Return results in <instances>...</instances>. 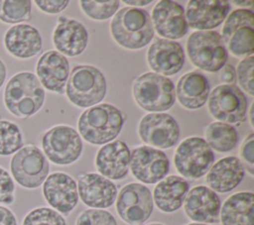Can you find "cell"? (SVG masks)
Wrapping results in <instances>:
<instances>
[{
	"label": "cell",
	"mask_w": 254,
	"mask_h": 225,
	"mask_svg": "<svg viewBox=\"0 0 254 225\" xmlns=\"http://www.w3.org/2000/svg\"><path fill=\"white\" fill-rule=\"evenodd\" d=\"M45 90L38 77L22 71L10 78L4 91V103L10 113L19 118L36 114L43 106Z\"/></svg>",
	"instance_id": "cell-3"
},
{
	"label": "cell",
	"mask_w": 254,
	"mask_h": 225,
	"mask_svg": "<svg viewBox=\"0 0 254 225\" xmlns=\"http://www.w3.org/2000/svg\"><path fill=\"white\" fill-rule=\"evenodd\" d=\"M6 50L16 57L29 58L42 51V37L39 31L28 24H18L4 36Z\"/></svg>",
	"instance_id": "cell-25"
},
{
	"label": "cell",
	"mask_w": 254,
	"mask_h": 225,
	"mask_svg": "<svg viewBox=\"0 0 254 225\" xmlns=\"http://www.w3.org/2000/svg\"><path fill=\"white\" fill-rule=\"evenodd\" d=\"M187 54L193 65L208 72L218 71L228 58L221 36L214 31H195L187 41Z\"/></svg>",
	"instance_id": "cell-6"
},
{
	"label": "cell",
	"mask_w": 254,
	"mask_h": 225,
	"mask_svg": "<svg viewBox=\"0 0 254 225\" xmlns=\"http://www.w3.org/2000/svg\"><path fill=\"white\" fill-rule=\"evenodd\" d=\"M205 142L210 149L220 153H226L233 150L238 143V133L236 129L229 124L214 121L209 123L203 129Z\"/></svg>",
	"instance_id": "cell-29"
},
{
	"label": "cell",
	"mask_w": 254,
	"mask_h": 225,
	"mask_svg": "<svg viewBox=\"0 0 254 225\" xmlns=\"http://www.w3.org/2000/svg\"><path fill=\"white\" fill-rule=\"evenodd\" d=\"M53 43L60 54L64 56H75L85 50L88 32L78 21L60 17L53 33Z\"/></svg>",
	"instance_id": "cell-23"
},
{
	"label": "cell",
	"mask_w": 254,
	"mask_h": 225,
	"mask_svg": "<svg viewBox=\"0 0 254 225\" xmlns=\"http://www.w3.org/2000/svg\"><path fill=\"white\" fill-rule=\"evenodd\" d=\"M244 176V168L236 157L220 159L208 169L205 182L214 192L225 193L234 189Z\"/></svg>",
	"instance_id": "cell-24"
},
{
	"label": "cell",
	"mask_w": 254,
	"mask_h": 225,
	"mask_svg": "<svg viewBox=\"0 0 254 225\" xmlns=\"http://www.w3.org/2000/svg\"><path fill=\"white\" fill-rule=\"evenodd\" d=\"M106 80L95 66L79 64L72 67L65 84L68 100L81 108L97 105L106 95Z\"/></svg>",
	"instance_id": "cell-4"
},
{
	"label": "cell",
	"mask_w": 254,
	"mask_h": 225,
	"mask_svg": "<svg viewBox=\"0 0 254 225\" xmlns=\"http://www.w3.org/2000/svg\"><path fill=\"white\" fill-rule=\"evenodd\" d=\"M232 3L233 4H235L236 6H241V7H249V6H252L253 5V1H240V0H238V1H232Z\"/></svg>",
	"instance_id": "cell-43"
},
{
	"label": "cell",
	"mask_w": 254,
	"mask_h": 225,
	"mask_svg": "<svg viewBox=\"0 0 254 225\" xmlns=\"http://www.w3.org/2000/svg\"><path fill=\"white\" fill-rule=\"evenodd\" d=\"M22 225H66L64 218L56 210L48 207H38L30 211Z\"/></svg>",
	"instance_id": "cell-33"
},
{
	"label": "cell",
	"mask_w": 254,
	"mask_h": 225,
	"mask_svg": "<svg viewBox=\"0 0 254 225\" xmlns=\"http://www.w3.org/2000/svg\"><path fill=\"white\" fill-rule=\"evenodd\" d=\"M38 8H40L42 11L49 13V14H57L62 11H64L68 4V1L66 0H61V1H51V0H36L35 1Z\"/></svg>",
	"instance_id": "cell-38"
},
{
	"label": "cell",
	"mask_w": 254,
	"mask_h": 225,
	"mask_svg": "<svg viewBox=\"0 0 254 225\" xmlns=\"http://www.w3.org/2000/svg\"><path fill=\"white\" fill-rule=\"evenodd\" d=\"M152 2V0H135V1H130V0H123V3L124 4H127V5H132V6H146L148 4H150Z\"/></svg>",
	"instance_id": "cell-41"
},
{
	"label": "cell",
	"mask_w": 254,
	"mask_h": 225,
	"mask_svg": "<svg viewBox=\"0 0 254 225\" xmlns=\"http://www.w3.org/2000/svg\"><path fill=\"white\" fill-rule=\"evenodd\" d=\"M129 169L138 180L153 184L167 176L170 170V161L167 155L158 149L139 146L130 154Z\"/></svg>",
	"instance_id": "cell-13"
},
{
	"label": "cell",
	"mask_w": 254,
	"mask_h": 225,
	"mask_svg": "<svg viewBox=\"0 0 254 225\" xmlns=\"http://www.w3.org/2000/svg\"><path fill=\"white\" fill-rule=\"evenodd\" d=\"M254 194L241 191L230 195L220 208L222 225H254Z\"/></svg>",
	"instance_id": "cell-28"
},
{
	"label": "cell",
	"mask_w": 254,
	"mask_h": 225,
	"mask_svg": "<svg viewBox=\"0 0 254 225\" xmlns=\"http://www.w3.org/2000/svg\"><path fill=\"white\" fill-rule=\"evenodd\" d=\"M187 216L196 223H218L220 200L218 195L204 185H197L188 191L184 200Z\"/></svg>",
	"instance_id": "cell-17"
},
{
	"label": "cell",
	"mask_w": 254,
	"mask_h": 225,
	"mask_svg": "<svg viewBox=\"0 0 254 225\" xmlns=\"http://www.w3.org/2000/svg\"><path fill=\"white\" fill-rule=\"evenodd\" d=\"M130 154L128 146L122 141L107 143L97 152L96 169L108 179H122L129 172Z\"/></svg>",
	"instance_id": "cell-21"
},
{
	"label": "cell",
	"mask_w": 254,
	"mask_h": 225,
	"mask_svg": "<svg viewBox=\"0 0 254 225\" xmlns=\"http://www.w3.org/2000/svg\"><path fill=\"white\" fill-rule=\"evenodd\" d=\"M153 205L150 189L137 182H131L123 186L116 200L118 215L129 225L143 224L151 216Z\"/></svg>",
	"instance_id": "cell-12"
},
{
	"label": "cell",
	"mask_w": 254,
	"mask_h": 225,
	"mask_svg": "<svg viewBox=\"0 0 254 225\" xmlns=\"http://www.w3.org/2000/svg\"><path fill=\"white\" fill-rule=\"evenodd\" d=\"M138 134L150 147L169 149L178 143L180 128L176 119L168 113H149L140 120Z\"/></svg>",
	"instance_id": "cell-14"
},
{
	"label": "cell",
	"mask_w": 254,
	"mask_h": 225,
	"mask_svg": "<svg viewBox=\"0 0 254 225\" xmlns=\"http://www.w3.org/2000/svg\"><path fill=\"white\" fill-rule=\"evenodd\" d=\"M207 107L218 122L240 125L247 118V98L236 85L221 84L209 92Z\"/></svg>",
	"instance_id": "cell-9"
},
{
	"label": "cell",
	"mask_w": 254,
	"mask_h": 225,
	"mask_svg": "<svg viewBox=\"0 0 254 225\" xmlns=\"http://www.w3.org/2000/svg\"><path fill=\"white\" fill-rule=\"evenodd\" d=\"M175 90L176 97L182 106L195 110L206 103L210 84L204 74L198 70H193L181 76Z\"/></svg>",
	"instance_id": "cell-26"
},
{
	"label": "cell",
	"mask_w": 254,
	"mask_h": 225,
	"mask_svg": "<svg viewBox=\"0 0 254 225\" xmlns=\"http://www.w3.org/2000/svg\"><path fill=\"white\" fill-rule=\"evenodd\" d=\"M84 14L93 20H106L116 14L119 9L120 1H89L82 0L79 2Z\"/></svg>",
	"instance_id": "cell-32"
},
{
	"label": "cell",
	"mask_w": 254,
	"mask_h": 225,
	"mask_svg": "<svg viewBox=\"0 0 254 225\" xmlns=\"http://www.w3.org/2000/svg\"><path fill=\"white\" fill-rule=\"evenodd\" d=\"M0 225H17L14 213L4 206H0Z\"/></svg>",
	"instance_id": "cell-40"
},
{
	"label": "cell",
	"mask_w": 254,
	"mask_h": 225,
	"mask_svg": "<svg viewBox=\"0 0 254 225\" xmlns=\"http://www.w3.org/2000/svg\"><path fill=\"white\" fill-rule=\"evenodd\" d=\"M78 192L81 201L92 208L110 207L117 196L116 185L98 173H84L78 178Z\"/></svg>",
	"instance_id": "cell-20"
},
{
	"label": "cell",
	"mask_w": 254,
	"mask_h": 225,
	"mask_svg": "<svg viewBox=\"0 0 254 225\" xmlns=\"http://www.w3.org/2000/svg\"><path fill=\"white\" fill-rule=\"evenodd\" d=\"M146 225H164V224H161V223H150V224H146Z\"/></svg>",
	"instance_id": "cell-46"
},
{
	"label": "cell",
	"mask_w": 254,
	"mask_h": 225,
	"mask_svg": "<svg viewBox=\"0 0 254 225\" xmlns=\"http://www.w3.org/2000/svg\"><path fill=\"white\" fill-rule=\"evenodd\" d=\"M147 61L154 72L164 76L174 75L185 64V52L178 42L157 39L148 49Z\"/></svg>",
	"instance_id": "cell-19"
},
{
	"label": "cell",
	"mask_w": 254,
	"mask_h": 225,
	"mask_svg": "<svg viewBox=\"0 0 254 225\" xmlns=\"http://www.w3.org/2000/svg\"><path fill=\"white\" fill-rule=\"evenodd\" d=\"M188 225H207V224H204V223H190V224H188Z\"/></svg>",
	"instance_id": "cell-45"
},
{
	"label": "cell",
	"mask_w": 254,
	"mask_h": 225,
	"mask_svg": "<svg viewBox=\"0 0 254 225\" xmlns=\"http://www.w3.org/2000/svg\"><path fill=\"white\" fill-rule=\"evenodd\" d=\"M23 147L20 128L14 122L0 120V156H9Z\"/></svg>",
	"instance_id": "cell-31"
},
{
	"label": "cell",
	"mask_w": 254,
	"mask_h": 225,
	"mask_svg": "<svg viewBox=\"0 0 254 225\" xmlns=\"http://www.w3.org/2000/svg\"><path fill=\"white\" fill-rule=\"evenodd\" d=\"M114 41L128 50H139L154 38L151 17L146 10L124 7L116 12L110 24Z\"/></svg>",
	"instance_id": "cell-2"
},
{
	"label": "cell",
	"mask_w": 254,
	"mask_h": 225,
	"mask_svg": "<svg viewBox=\"0 0 254 225\" xmlns=\"http://www.w3.org/2000/svg\"><path fill=\"white\" fill-rule=\"evenodd\" d=\"M221 39L231 55L250 56L254 53V14L251 10L232 11L224 21Z\"/></svg>",
	"instance_id": "cell-7"
},
{
	"label": "cell",
	"mask_w": 254,
	"mask_h": 225,
	"mask_svg": "<svg viewBox=\"0 0 254 225\" xmlns=\"http://www.w3.org/2000/svg\"><path fill=\"white\" fill-rule=\"evenodd\" d=\"M151 20L154 30L167 40L181 39L189 31L185 10L174 1H159L153 8Z\"/></svg>",
	"instance_id": "cell-15"
},
{
	"label": "cell",
	"mask_w": 254,
	"mask_h": 225,
	"mask_svg": "<svg viewBox=\"0 0 254 225\" xmlns=\"http://www.w3.org/2000/svg\"><path fill=\"white\" fill-rule=\"evenodd\" d=\"M125 115L114 105L102 103L85 109L79 116L80 136L92 145H104L114 140L123 127Z\"/></svg>",
	"instance_id": "cell-1"
},
{
	"label": "cell",
	"mask_w": 254,
	"mask_h": 225,
	"mask_svg": "<svg viewBox=\"0 0 254 225\" xmlns=\"http://www.w3.org/2000/svg\"><path fill=\"white\" fill-rule=\"evenodd\" d=\"M75 225H117V222L106 210L86 209L78 215Z\"/></svg>",
	"instance_id": "cell-34"
},
{
	"label": "cell",
	"mask_w": 254,
	"mask_h": 225,
	"mask_svg": "<svg viewBox=\"0 0 254 225\" xmlns=\"http://www.w3.org/2000/svg\"><path fill=\"white\" fill-rule=\"evenodd\" d=\"M240 162L246 170L253 175L254 173V134L250 133L240 147Z\"/></svg>",
	"instance_id": "cell-36"
},
{
	"label": "cell",
	"mask_w": 254,
	"mask_h": 225,
	"mask_svg": "<svg viewBox=\"0 0 254 225\" xmlns=\"http://www.w3.org/2000/svg\"><path fill=\"white\" fill-rule=\"evenodd\" d=\"M230 5L225 0L189 1L185 11L189 26L197 31H210L227 17Z\"/></svg>",
	"instance_id": "cell-18"
},
{
	"label": "cell",
	"mask_w": 254,
	"mask_h": 225,
	"mask_svg": "<svg viewBox=\"0 0 254 225\" xmlns=\"http://www.w3.org/2000/svg\"><path fill=\"white\" fill-rule=\"evenodd\" d=\"M38 79L50 91L64 93L69 74L67 58L57 51H48L39 58L36 66Z\"/></svg>",
	"instance_id": "cell-22"
},
{
	"label": "cell",
	"mask_w": 254,
	"mask_h": 225,
	"mask_svg": "<svg viewBox=\"0 0 254 225\" xmlns=\"http://www.w3.org/2000/svg\"><path fill=\"white\" fill-rule=\"evenodd\" d=\"M6 78V66L4 62L0 59V88L3 85Z\"/></svg>",
	"instance_id": "cell-42"
},
{
	"label": "cell",
	"mask_w": 254,
	"mask_h": 225,
	"mask_svg": "<svg viewBox=\"0 0 254 225\" xmlns=\"http://www.w3.org/2000/svg\"><path fill=\"white\" fill-rule=\"evenodd\" d=\"M42 147L45 156L54 164L65 166L75 162L82 152V141L79 134L71 127L59 125L48 130Z\"/></svg>",
	"instance_id": "cell-11"
},
{
	"label": "cell",
	"mask_w": 254,
	"mask_h": 225,
	"mask_svg": "<svg viewBox=\"0 0 254 225\" xmlns=\"http://www.w3.org/2000/svg\"><path fill=\"white\" fill-rule=\"evenodd\" d=\"M136 103L151 113L169 110L176 101V90L173 81L167 76L156 72L139 75L132 85Z\"/></svg>",
	"instance_id": "cell-5"
},
{
	"label": "cell",
	"mask_w": 254,
	"mask_h": 225,
	"mask_svg": "<svg viewBox=\"0 0 254 225\" xmlns=\"http://www.w3.org/2000/svg\"><path fill=\"white\" fill-rule=\"evenodd\" d=\"M32 2L30 0H0V20L7 24H16L31 19Z\"/></svg>",
	"instance_id": "cell-30"
},
{
	"label": "cell",
	"mask_w": 254,
	"mask_h": 225,
	"mask_svg": "<svg viewBox=\"0 0 254 225\" xmlns=\"http://www.w3.org/2000/svg\"><path fill=\"white\" fill-rule=\"evenodd\" d=\"M218 71V77L222 83L227 85H232L235 83L236 70L232 64H224Z\"/></svg>",
	"instance_id": "cell-39"
},
{
	"label": "cell",
	"mask_w": 254,
	"mask_h": 225,
	"mask_svg": "<svg viewBox=\"0 0 254 225\" xmlns=\"http://www.w3.org/2000/svg\"><path fill=\"white\" fill-rule=\"evenodd\" d=\"M15 184L9 172L0 167V203L11 204L14 202Z\"/></svg>",
	"instance_id": "cell-37"
},
{
	"label": "cell",
	"mask_w": 254,
	"mask_h": 225,
	"mask_svg": "<svg viewBox=\"0 0 254 225\" xmlns=\"http://www.w3.org/2000/svg\"><path fill=\"white\" fill-rule=\"evenodd\" d=\"M215 156L204 139L190 137L177 148L174 163L177 170L187 178L203 176L214 164Z\"/></svg>",
	"instance_id": "cell-8"
},
{
	"label": "cell",
	"mask_w": 254,
	"mask_h": 225,
	"mask_svg": "<svg viewBox=\"0 0 254 225\" xmlns=\"http://www.w3.org/2000/svg\"><path fill=\"white\" fill-rule=\"evenodd\" d=\"M10 169L14 179L21 186L37 188L47 178L50 167L44 153L38 147L28 145L12 157Z\"/></svg>",
	"instance_id": "cell-10"
},
{
	"label": "cell",
	"mask_w": 254,
	"mask_h": 225,
	"mask_svg": "<svg viewBox=\"0 0 254 225\" xmlns=\"http://www.w3.org/2000/svg\"><path fill=\"white\" fill-rule=\"evenodd\" d=\"M43 194L53 208L65 215L72 211L78 201L76 183L64 172L48 175L44 181Z\"/></svg>",
	"instance_id": "cell-16"
},
{
	"label": "cell",
	"mask_w": 254,
	"mask_h": 225,
	"mask_svg": "<svg viewBox=\"0 0 254 225\" xmlns=\"http://www.w3.org/2000/svg\"><path fill=\"white\" fill-rule=\"evenodd\" d=\"M253 108H254V103L251 104V107H250V114H249V118H250V123L251 125L253 126Z\"/></svg>",
	"instance_id": "cell-44"
},
{
	"label": "cell",
	"mask_w": 254,
	"mask_h": 225,
	"mask_svg": "<svg viewBox=\"0 0 254 225\" xmlns=\"http://www.w3.org/2000/svg\"><path fill=\"white\" fill-rule=\"evenodd\" d=\"M253 69H254V56H250L240 60L237 66L238 82L240 86L251 96L254 95V81H253Z\"/></svg>",
	"instance_id": "cell-35"
},
{
	"label": "cell",
	"mask_w": 254,
	"mask_h": 225,
	"mask_svg": "<svg viewBox=\"0 0 254 225\" xmlns=\"http://www.w3.org/2000/svg\"><path fill=\"white\" fill-rule=\"evenodd\" d=\"M189 191V182L182 176L169 175L158 182L153 198L157 207L167 213L177 211L184 203Z\"/></svg>",
	"instance_id": "cell-27"
}]
</instances>
